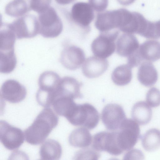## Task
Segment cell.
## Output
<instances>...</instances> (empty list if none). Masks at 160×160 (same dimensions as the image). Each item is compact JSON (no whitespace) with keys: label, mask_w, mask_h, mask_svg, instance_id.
I'll return each mask as SVG.
<instances>
[{"label":"cell","mask_w":160,"mask_h":160,"mask_svg":"<svg viewBox=\"0 0 160 160\" xmlns=\"http://www.w3.org/2000/svg\"><path fill=\"white\" fill-rule=\"evenodd\" d=\"M58 121V116L51 108H44L31 126L24 131L25 141L32 145L41 143L57 126Z\"/></svg>","instance_id":"cell-1"},{"label":"cell","mask_w":160,"mask_h":160,"mask_svg":"<svg viewBox=\"0 0 160 160\" xmlns=\"http://www.w3.org/2000/svg\"><path fill=\"white\" fill-rule=\"evenodd\" d=\"M67 120L74 126H82L91 130L98 124L99 115L96 108L89 103L77 104Z\"/></svg>","instance_id":"cell-2"},{"label":"cell","mask_w":160,"mask_h":160,"mask_svg":"<svg viewBox=\"0 0 160 160\" xmlns=\"http://www.w3.org/2000/svg\"><path fill=\"white\" fill-rule=\"evenodd\" d=\"M39 33L45 38L59 36L63 29L62 22L54 9L50 7L39 14Z\"/></svg>","instance_id":"cell-3"},{"label":"cell","mask_w":160,"mask_h":160,"mask_svg":"<svg viewBox=\"0 0 160 160\" xmlns=\"http://www.w3.org/2000/svg\"><path fill=\"white\" fill-rule=\"evenodd\" d=\"M118 130L117 139L120 148L123 152L130 150L140 137L138 124L133 119L126 118Z\"/></svg>","instance_id":"cell-4"},{"label":"cell","mask_w":160,"mask_h":160,"mask_svg":"<svg viewBox=\"0 0 160 160\" xmlns=\"http://www.w3.org/2000/svg\"><path fill=\"white\" fill-rule=\"evenodd\" d=\"M119 31L117 30L101 33L92 42L91 45L92 51L96 57L105 59L115 52L116 46L115 41Z\"/></svg>","instance_id":"cell-5"},{"label":"cell","mask_w":160,"mask_h":160,"mask_svg":"<svg viewBox=\"0 0 160 160\" xmlns=\"http://www.w3.org/2000/svg\"><path fill=\"white\" fill-rule=\"evenodd\" d=\"M127 10L120 8L98 13L95 23L96 28L101 32L119 29L124 21Z\"/></svg>","instance_id":"cell-6"},{"label":"cell","mask_w":160,"mask_h":160,"mask_svg":"<svg viewBox=\"0 0 160 160\" xmlns=\"http://www.w3.org/2000/svg\"><path fill=\"white\" fill-rule=\"evenodd\" d=\"M9 24L18 39L32 38L39 33L38 21L32 15L24 16Z\"/></svg>","instance_id":"cell-7"},{"label":"cell","mask_w":160,"mask_h":160,"mask_svg":"<svg viewBox=\"0 0 160 160\" xmlns=\"http://www.w3.org/2000/svg\"><path fill=\"white\" fill-rule=\"evenodd\" d=\"M92 148L98 151H106L110 154L118 156L123 151L120 148L118 141L117 131H102L93 136Z\"/></svg>","instance_id":"cell-8"},{"label":"cell","mask_w":160,"mask_h":160,"mask_svg":"<svg viewBox=\"0 0 160 160\" xmlns=\"http://www.w3.org/2000/svg\"><path fill=\"white\" fill-rule=\"evenodd\" d=\"M24 133L21 129L4 120L0 121V141L5 148L12 150L19 148L24 142Z\"/></svg>","instance_id":"cell-9"},{"label":"cell","mask_w":160,"mask_h":160,"mask_svg":"<svg viewBox=\"0 0 160 160\" xmlns=\"http://www.w3.org/2000/svg\"><path fill=\"white\" fill-rule=\"evenodd\" d=\"M126 118L122 107L116 103L107 105L101 113L102 121L107 129L110 131L118 130Z\"/></svg>","instance_id":"cell-10"},{"label":"cell","mask_w":160,"mask_h":160,"mask_svg":"<svg viewBox=\"0 0 160 160\" xmlns=\"http://www.w3.org/2000/svg\"><path fill=\"white\" fill-rule=\"evenodd\" d=\"M27 93L25 87L18 82L14 79H8L1 87L0 96L3 100L15 103L23 100Z\"/></svg>","instance_id":"cell-11"},{"label":"cell","mask_w":160,"mask_h":160,"mask_svg":"<svg viewBox=\"0 0 160 160\" xmlns=\"http://www.w3.org/2000/svg\"><path fill=\"white\" fill-rule=\"evenodd\" d=\"M85 59L84 51L74 45L66 46L62 52L60 62L66 68L74 70L80 68Z\"/></svg>","instance_id":"cell-12"},{"label":"cell","mask_w":160,"mask_h":160,"mask_svg":"<svg viewBox=\"0 0 160 160\" xmlns=\"http://www.w3.org/2000/svg\"><path fill=\"white\" fill-rule=\"evenodd\" d=\"M61 79L55 72L51 71L44 72L39 78V88L37 92L48 97L53 96L58 90Z\"/></svg>","instance_id":"cell-13"},{"label":"cell","mask_w":160,"mask_h":160,"mask_svg":"<svg viewBox=\"0 0 160 160\" xmlns=\"http://www.w3.org/2000/svg\"><path fill=\"white\" fill-rule=\"evenodd\" d=\"M71 16L77 24L82 28H86L93 20L94 14L90 4L86 2H79L73 5Z\"/></svg>","instance_id":"cell-14"},{"label":"cell","mask_w":160,"mask_h":160,"mask_svg":"<svg viewBox=\"0 0 160 160\" xmlns=\"http://www.w3.org/2000/svg\"><path fill=\"white\" fill-rule=\"evenodd\" d=\"M108 61L105 59L96 56L90 57L84 62L82 72L87 78H96L103 74L108 68Z\"/></svg>","instance_id":"cell-15"},{"label":"cell","mask_w":160,"mask_h":160,"mask_svg":"<svg viewBox=\"0 0 160 160\" xmlns=\"http://www.w3.org/2000/svg\"><path fill=\"white\" fill-rule=\"evenodd\" d=\"M82 84L76 79L71 77H65L62 78L58 90V96H64L73 99L81 98L82 94L80 88Z\"/></svg>","instance_id":"cell-16"},{"label":"cell","mask_w":160,"mask_h":160,"mask_svg":"<svg viewBox=\"0 0 160 160\" xmlns=\"http://www.w3.org/2000/svg\"><path fill=\"white\" fill-rule=\"evenodd\" d=\"M139 46V42L135 36L131 34L124 33L117 40L116 51L119 56L128 58L134 53Z\"/></svg>","instance_id":"cell-17"},{"label":"cell","mask_w":160,"mask_h":160,"mask_svg":"<svg viewBox=\"0 0 160 160\" xmlns=\"http://www.w3.org/2000/svg\"><path fill=\"white\" fill-rule=\"evenodd\" d=\"M138 52L142 62L156 61L160 59V42L154 40L146 41L139 45Z\"/></svg>","instance_id":"cell-18"},{"label":"cell","mask_w":160,"mask_h":160,"mask_svg":"<svg viewBox=\"0 0 160 160\" xmlns=\"http://www.w3.org/2000/svg\"><path fill=\"white\" fill-rule=\"evenodd\" d=\"M138 79L142 85L151 87L157 82L158 79L157 71L153 64L150 62L144 61L138 68Z\"/></svg>","instance_id":"cell-19"},{"label":"cell","mask_w":160,"mask_h":160,"mask_svg":"<svg viewBox=\"0 0 160 160\" xmlns=\"http://www.w3.org/2000/svg\"><path fill=\"white\" fill-rule=\"evenodd\" d=\"M62 148L58 142L54 139H49L41 145L39 155L43 160H57L61 158Z\"/></svg>","instance_id":"cell-20"},{"label":"cell","mask_w":160,"mask_h":160,"mask_svg":"<svg viewBox=\"0 0 160 160\" xmlns=\"http://www.w3.org/2000/svg\"><path fill=\"white\" fill-rule=\"evenodd\" d=\"M92 140V138L90 132L84 127L73 130L68 138L70 144L76 148H86L91 144Z\"/></svg>","instance_id":"cell-21"},{"label":"cell","mask_w":160,"mask_h":160,"mask_svg":"<svg viewBox=\"0 0 160 160\" xmlns=\"http://www.w3.org/2000/svg\"><path fill=\"white\" fill-rule=\"evenodd\" d=\"M133 119L138 124L144 125L151 119L152 112L150 106L144 101L136 103L133 106L131 112Z\"/></svg>","instance_id":"cell-22"},{"label":"cell","mask_w":160,"mask_h":160,"mask_svg":"<svg viewBox=\"0 0 160 160\" xmlns=\"http://www.w3.org/2000/svg\"><path fill=\"white\" fill-rule=\"evenodd\" d=\"M77 105L73 99L60 96L55 99L52 106L57 114L67 119L72 114Z\"/></svg>","instance_id":"cell-23"},{"label":"cell","mask_w":160,"mask_h":160,"mask_svg":"<svg viewBox=\"0 0 160 160\" xmlns=\"http://www.w3.org/2000/svg\"><path fill=\"white\" fill-rule=\"evenodd\" d=\"M16 36L9 24L1 23L0 31V52L14 50Z\"/></svg>","instance_id":"cell-24"},{"label":"cell","mask_w":160,"mask_h":160,"mask_svg":"<svg viewBox=\"0 0 160 160\" xmlns=\"http://www.w3.org/2000/svg\"><path fill=\"white\" fill-rule=\"evenodd\" d=\"M31 0H14L6 6L5 12L12 17L23 16L32 10Z\"/></svg>","instance_id":"cell-25"},{"label":"cell","mask_w":160,"mask_h":160,"mask_svg":"<svg viewBox=\"0 0 160 160\" xmlns=\"http://www.w3.org/2000/svg\"><path fill=\"white\" fill-rule=\"evenodd\" d=\"M132 78V68L127 64L122 65L116 67L111 75L113 82L116 85L119 86L128 84Z\"/></svg>","instance_id":"cell-26"},{"label":"cell","mask_w":160,"mask_h":160,"mask_svg":"<svg viewBox=\"0 0 160 160\" xmlns=\"http://www.w3.org/2000/svg\"><path fill=\"white\" fill-rule=\"evenodd\" d=\"M142 146L148 152H153L160 147V131L153 128L148 131L141 137Z\"/></svg>","instance_id":"cell-27"},{"label":"cell","mask_w":160,"mask_h":160,"mask_svg":"<svg viewBox=\"0 0 160 160\" xmlns=\"http://www.w3.org/2000/svg\"><path fill=\"white\" fill-rule=\"evenodd\" d=\"M17 59L14 51L0 52V72L2 73H9L16 66Z\"/></svg>","instance_id":"cell-28"},{"label":"cell","mask_w":160,"mask_h":160,"mask_svg":"<svg viewBox=\"0 0 160 160\" xmlns=\"http://www.w3.org/2000/svg\"><path fill=\"white\" fill-rule=\"evenodd\" d=\"M147 103L151 107H156L160 105V91L155 88H150L146 97Z\"/></svg>","instance_id":"cell-29"},{"label":"cell","mask_w":160,"mask_h":160,"mask_svg":"<svg viewBox=\"0 0 160 160\" xmlns=\"http://www.w3.org/2000/svg\"><path fill=\"white\" fill-rule=\"evenodd\" d=\"M52 0H31L32 10L38 13H41L49 7Z\"/></svg>","instance_id":"cell-30"},{"label":"cell","mask_w":160,"mask_h":160,"mask_svg":"<svg viewBox=\"0 0 160 160\" xmlns=\"http://www.w3.org/2000/svg\"><path fill=\"white\" fill-rule=\"evenodd\" d=\"M95 150L90 148H85L77 152L75 155V157L78 158V159L79 158H93V159H97L100 157L99 153H97Z\"/></svg>","instance_id":"cell-31"},{"label":"cell","mask_w":160,"mask_h":160,"mask_svg":"<svg viewBox=\"0 0 160 160\" xmlns=\"http://www.w3.org/2000/svg\"><path fill=\"white\" fill-rule=\"evenodd\" d=\"M90 5L96 11L102 12L107 8L108 0H88Z\"/></svg>","instance_id":"cell-32"},{"label":"cell","mask_w":160,"mask_h":160,"mask_svg":"<svg viewBox=\"0 0 160 160\" xmlns=\"http://www.w3.org/2000/svg\"><path fill=\"white\" fill-rule=\"evenodd\" d=\"M136 0H117L121 5L124 6H128L133 3Z\"/></svg>","instance_id":"cell-33"},{"label":"cell","mask_w":160,"mask_h":160,"mask_svg":"<svg viewBox=\"0 0 160 160\" xmlns=\"http://www.w3.org/2000/svg\"><path fill=\"white\" fill-rule=\"evenodd\" d=\"M58 4L61 5H66L71 3L75 0H55Z\"/></svg>","instance_id":"cell-34"}]
</instances>
